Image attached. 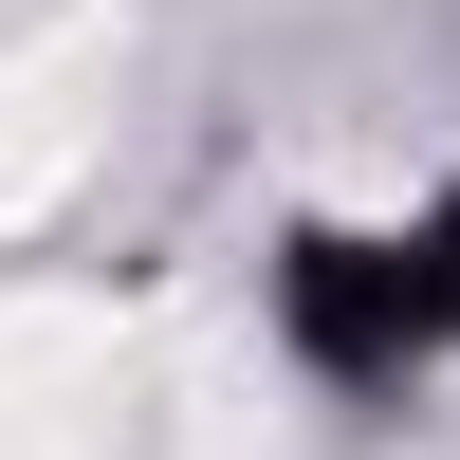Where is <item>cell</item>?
Masks as SVG:
<instances>
[{"label":"cell","instance_id":"obj_1","mask_svg":"<svg viewBox=\"0 0 460 460\" xmlns=\"http://www.w3.org/2000/svg\"><path fill=\"white\" fill-rule=\"evenodd\" d=\"M184 368L111 295H0V460H184Z\"/></svg>","mask_w":460,"mask_h":460},{"label":"cell","instance_id":"obj_2","mask_svg":"<svg viewBox=\"0 0 460 460\" xmlns=\"http://www.w3.org/2000/svg\"><path fill=\"white\" fill-rule=\"evenodd\" d=\"M111 74H129V19H37V37H0V240L74 203V166L111 147Z\"/></svg>","mask_w":460,"mask_h":460}]
</instances>
